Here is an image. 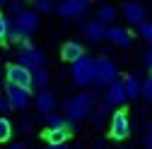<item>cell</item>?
I'll return each instance as SVG.
<instances>
[{
    "label": "cell",
    "instance_id": "cell-33",
    "mask_svg": "<svg viewBox=\"0 0 152 149\" xmlns=\"http://www.w3.org/2000/svg\"><path fill=\"white\" fill-rule=\"evenodd\" d=\"M7 149H24V144H20V142H12Z\"/></svg>",
    "mask_w": 152,
    "mask_h": 149
},
{
    "label": "cell",
    "instance_id": "cell-28",
    "mask_svg": "<svg viewBox=\"0 0 152 149\" xmlns=\"http://www.w3.org/2000/svg\"><path fill=\"white\" fill-rule=\"evenodd\" d=\"M7 27H10V20L5 14H0V41L7 39Z\"/></svg>",
    "mask_w": 152,
    "mask_h": 149
},
{
    "label": "cell",
    "instance_id": "cell-24",
    "mask_svg": "<svg viewBox=\"0 0 152 149\" xmlns=\"http://www.w3.org/2000/svg\"><path fill=\"white\" fill-rule=\"evenodd\" d=\"M138 34L142 36V39H145L150 46H152V22H142V24L138 27Z\"/></svg>",
    "mask_w": 152,
    "mask_h": 149
},
{
    "label": "cell",
    "instance_id": "cell-5",
    "mask_svg": "<svg viewBox=\"0 0 152 149\" xmlns=\"http://www.w3.org/2000/svg\"><path fill=\"white\" fill-rule=\"evenodd\" d=\"M111 140H126L130 135V118L126 111H116L111 116V127H109Z\"/></svg>",
    "mask_w": 152,
    "mask_h": 149
},
{
    "label": "cell",
    "instance_id": "cell-29",
    "mask_svg": "<svg viewBox=\"0 0 152 149\" xmlns=\"http://www.w3.org/2000/svg\"><path fill=\"white\" fill-rule=\"evenodd\" d=\"M145 147L152 149V123L147 125V132H145Z\"/></svg>",
    "mask_w": 152,
    "mask_h": 149
},
{
    "label": "cell",
    "instance_id": "cell-8",
    "mask_svg": "<svg viewBox=\"0 0 152 149\" xmlns=\"http://www.w3.org/2000/svg\"><path fill=\"white\" fill-rule=\"evenodd\" d=\"M121 10H123V17H126L128 24L140 27L142 22H147V10H145V5L140 3V0H130V3L121 5Z\"/></svg>",
    "mask_w": 152,
    "mask_h": 149
},
{
    "label": "cell",
    "instance_id": "cell-17",
    "mask_svg": "<svg viewBox=\"0 0 152 149\" xmlns=\"http://www.w3.org/2000/svg\"><path fill=\"white\" fill-rule=\"evenodd\" d=\"M123 82H126V91H128V99H130V101L142 96V82H140V77H138L135 72H133V74H128Z\"/></svg>",
    "mask_w": 152,
    "mask_h": 149
},
{
    "label": "cell",
    "instance_id": "cell-34",
    "mask_svg": "<svg viewBox=\"0 0 152 149\" xmlns=\"http://www.w3.org/2000/svg\"><path fill=\"white\" fill-rule=\"evenodd\" d=\"M10 3H15V0H0V5H10Z\"/></svg>",
    "mask_w": 152,
    "mask_h": 149
},
{
    "label": "cell",
    "instance_id": "cell-6",
    "mask_svg": "<svg viewBox=\"0 0 152 149\" xmlns=\"http://www.w3.org/2000/svg\"><path fill=\"white\" fill-rule=\"evenodd\" d=\"M61 17H68V20H75V17H82L89 10V0H61L56 5Z\"/></svg>",
    "mask_w": 152,
    "mask_h": 149
},
{
    "label": "cell",
    "instance_id": "cell-13",
    "mask_svg": "<svg viewBox=\"0 0 152 149\" xmlns=\"http://www.w3.org/2000/svg\"><path fill=\"white\" fill-rule=\"evenodd\" d=\"M36 108H39V113H44V116H48V113H53L56 111V106H58V101H56V96H53V91H48V89H41L39 94H36Z\"/></svg>",
    "mask_w": 152,
    "mask_h": 149
},
{
    "label": "cell",
    "instance_id": "cell-16",
    "mask_svg": "<svg viewBox=\"0 0 152 149\" xmlns=\"http://www.w3.org/2000/svg\"><path fill=\"white\" fill-rule=\"evenodd\" d=\"M113 106H116V103H113V101H111V96L106 94V96H104V101H102V103L97 106V111H94V113H92V123H94V127H99V125L104 123L106 113H109V111H111Z\"/></svg>",
    "mask_w": 152,
    "mask_h": 149
},
{
    "label": "cell",
    "instance_id": "cell-31",
    "mask_svg": "<svg viewBox=\"0 0 152 149\" xmlns=\"http://www.w3.org/2000/svg\"><path fill=\"white\" fill-rule=\"evenodd\" d=\"M20 123H22V125H20V127H22V130H24V132H29V130H31V120H29V118H22V120H20Z\"/></svg>",
    "mask_w": 152,
    "mask_h": 149
},
{
    "label": "cell",
    "instance_id": "cell-18",
    "mask_svg": "<svg viewBox=\"0 0 152 149\" xmlns=\"http://www.w3.org/2000/svg\"><path fill=\"white\" fill-rule=\"evenodd\" d=\"M68 135H70L68 127H56V130H46V132H44V137H46L48 144H65Z\"/></svg>",
    "mask_w": 152,
    "mask_h": 149
},
{
    "label": "cell",
    "instance_id": "cell-3",
    "mask_svg": "<svg viewBox=\"0 0 152 149\" xmlns=\"http://www.w3.org/2000/svg\"><path fill=\"white\" fill-rule=\"evenodd\" d=\"M118 80V67L111 58H97V77H94V87L104 89L111 87L113 82Z\"/></svg>",
    "mask_w": 152,
    "mask_h": 149
},
{
    "label": "cell",
    "instance_id": "cell-27",
    "mask_svg": "<svg viewBox=\"0 0 152 149\" xmlns=\"http://www.w3.org/2000/svg\"><path fill=\"white\" fill-rule=\"evenodd\" d=\"M10 111H12V101L7 99V94H3L0 96V116H7Z\"/></svg>",
    "mask_w": 152,
    "mask_h": 149
},
{
    "label": "cell",
    "instance_id": "cell-26",
    "mask_svg": "<svg viewBox=\"0 0 152 149\" xmlns=\"http://www.w3.org/2000/svg\"><path fill=\"white\" fill-rule=\"evenodd\" d=\"M142 96L147 99V101H152V72L145 77V82H142Z\"/></svg>",
    "mask_w": 152,
    "mask_h": 149
},
{
    "label": "cell",
    "instance_id": "cell-14",
    "mask_svg": "<svg viewBox=\"0 0 152 149\" xmlns=\"http://www.w3.org/2000/svg\"><path fill=\"white\" fill-rule=\"evenodd\" d=\"M85 55V46L80 43V41H68V43H63V48H61V58L65 60V63H75V60H80Z\"/></svg>",
    "mask_w": 152,
    "mask_h": 149
},
{
    "label": "cell",
    "instance_id": "cell-20",
    "mask_svg": "<svg viewBox=\"0 0 152 149\" xmlns=\"http://www.w3.org/2000/svg\"><path fill=\"white\" fill-rule=\"evenodd\" d=\"M56 127H68V118L58 116V113H48L46 116V130H56Z\"/></svg>",
    "mask_w": 152,
    "mask_h": 149
},
{
    "label": "cell",
    "instance_id": "cell-9",
    "mask_svg": "<svg viewBox=\"0 0 152 149\" xmlns=\"http://www.w3.org/2000/svg\"><path fill=\"white\" fill-rule=\"evenodd\" d=\"M5 94H7V99L12 101V108H17V111H24V108L31 103L29 89H22V87H17V84L5 82Z\"/></svg>",
    "mask_w": 152,
    "mask_h": 149
},
{
    "label": "cell",
    "instance_id": "cell-32",
    "mask_svg": "<svg viewBox=\"0 0 152 149\" xmlns=\"http://www.w3.org/2000/svg\"><path fill=\"white\" fill-rule=\"evenodd\" d=\"M44 149H70L68 144H46Z\"/></svg>",
    "mask_w": 152,
    "mask_h": 149
},
{
    "label": "cell",
    "instance_id": "cell-23",
    "mask_svg": "<svg viewBox=\"0 0 152 149\" xmlns=\"http://www.w3.org/2000/svg\"><path fill=\"white\" fill-rule=\"evenodd\" d=\"M10 137H12V123L5 116H0V142H7Z\"/></svg>",
    "mask_w": 152,
    "mask_h": 149
},
{
    "label": "cell",
    "instance_id": "cell-7",
    "mask_svg": "<svg viewBox=\"0 0 152 149\" xmlns=\"http://www.w3.org/2000/svg\"><path fill=\"white\" fill-rule=\"evenodd\" d=\"M17 63H20L22 67H27L29 72H34V70H39V67L46 65V55L41 51H36V48H22L20 55H17Z\"/></svg>",
    "mask_w": 152,
    "mask_h": 149
},
{
    "label": "cell",
    "instance_id": "cell-15",
    "mask_svg": "<svg viewBox=\"0 0 152 149\" xmlns=\"http://www.w3.org/2000/svg\"><path fill=\"white\" fill-rule=\"evenodd\" d=\"M106 94L111 96V101L116 103V106H121V103H128V101H130V99H128V91H126V82H123V80H116V82L109 87Z\"/></svg>",
    "mask_w": 152,
    "mask_h": 149
},
{
    "label": "cell",
    "instance_id": "cell-12",
    "mask_svg": "<svg viewBox=\"0 0 152 149\" xmlns=\"http://www.w3.org/2000/svg\"><path fill=\"white\" fill-rule=\"evenodd\" d=\"M106 39L113 43V46H118V48H130L133 43V36L126 27H109V36Z\"/></svg>",
    "mask_w": 152,
    "mask_h": 149
},
{
    "label": "cell",
    "instance_id": "cell-25",
    "mask_svg": "<svg viewBox=\"0 0 152 149\" xmlns=\"http://www.w3.org/2000/svg\"><path fill=\"white\" fill-rule=\"evenodd\" d=\"M34 7H36V12H44V14H48L56 5H53V0H34Z\"/></svg>",
    "mask_w": 152,
    "mask_h": 149
},
{
    "label": "cell",
    "instance_id": "cell-2",
    "mask_svg": "<svg viewBox=\"0 0 152 149\" xmlns=\"http://www.w3.org/2000/svg\"><path fill=\"white\" fill-rule=\"evenodd\" d=\"M72 82L77 84V87H89L94 84V77H97V60L89 58V55H82L80 60H75L72 63Z\"/></svg>",
    "mask_w": 152,
    "mask_h": 149
},
{
    "label": "cell",
    "instance_id": "cell-19",
    "mask_svg": "<svg viewBox=\"0 0 152 149\" xmlns=\"http://www.w3.org/2000/svg\"><path fill=\"white\" fill-rule=\"evenodd\" d=\"M97 20L104 22V24H111L113 20H116V7L113 5H102L99 12H97Z\"/></svg>",
    "mask_w": 152,
    "mask_h": 149
},
{
    "label": "cell",
    "instance_id": "cell-10",
    "mask_svg": "<svg viewBox=\"0 0 152 149\" xmlns=\"http://www.w3.org/2000/svg\"><path fill=\"white\" fill-rule=\"evenodd\" d=\"M15 22H17V27H20V31L24 34V39H29V36L36 34V29H39V17H36L34 10H22L15 17Z\"/></svg>",
    "mask_w": 152,
    "mask_h": 149
},
{
    "label": "cell",
    "instance_id": "cell-1",
    "mask_svg": "<svg viewBox=\"0 0 152 149\" xmlns=\"http://www.w3.org/2000/svg\"><path fill=\"white\" fill-rule=\"evenodd\" d=\"M94 96L89 94V91H80V94H75V96H65L61 101L63 111H65V118L72 120V123H77L82 118H89L94 113Z\"/></svg>",
    "mask_w": 152,
    "mask_h": 149
},
{
    "label": "cell",
    "instance_id": "cell-30",
    "mask_svg": "<svg viewBox=\"0 0 152 149\" xmlns=\"http://www.w3.org/2000/svg\"><path fill=\"white\" fill-rule=\"evenodd\" d=\"M142 60H145V67H147V70L152 72V48H150V51L145 53V58H142Z\"/></svg>",
    "mask_w": 152,
    "mask_h": 149
},
{
    "label": "cell",
    "instance_id": "cell-4",
    "mask_svg": "<svg viewBox=\"0 0 152 149\" xmlns=\"http://www.w3.org/2000/svg\"><path fill=\"white\" fill-rule=\"evenodd\" d=\"M5 77H7V82H10V84H17V87L29 89V91L34 89V77H31V72H29L27 67H22L20 63H17V65H7Z\"/></svg>",
    "mask_w": 152,
    "mask_h": 149
},
{
    "label": "cell",
    "instance_id": "cell-22",
    "mask_svg": "<svg viewBox=\"0 0 152 149\" xmlns=\"http://www.w3.org/2000/svg\"><path fill=\"white\" fill-rule=\"evenodd\" d=\"M5 41H10V43L24 41V34L20 31V27H17V22H15V20H10V27H7V39H5Z\"/></svg>",
    "mask_w": 152,
    "mask_h": 149
},
{
    "label": "cell",
    "instance_id": "cell-11",
    "mask_svg": "<svg viewBox=\"0 0 152 149\" xmlns=\"http://www.w3.org/2000/svg\"><path fill=\"white\" fill-rule=\"evenodd\" d=\"M109 36V27L104 24V22H99V20H92V22H87L85 24V39L87 41H92V43H99V41H104Z\"/></svg>",
    "mask_w": 152,
    "mask_h": 149
},
{
    "label": "cell",
    "instance_id": "cell-21",
    "mask_svg": "<svg viewBox=\"0 0 152 149\" xmlns=\"http://www.w3.org/2000/svg\"><path fill=\"white\" fill-rule=\"evenodd\" d=\"M31 77H34V89H46V84H48V72H46L44 67L34 70Z\"/></svg>",
    "mask_w": 152,
    "mask_h": 149
}]
</instances>
